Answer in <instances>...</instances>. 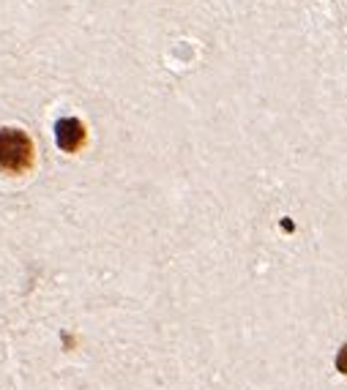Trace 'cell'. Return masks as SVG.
<instances>
[{"instance_id": "1", "label": "cell", "mask_w": 347, "mask_h": 390, "mask_svg": "<svg viewBox=\"0 0 347 390\" xmlns=\"http://www.w3.org/2000/svg\"><path fill=\"white\" fill-rule=\"evenodd\" d=\"M33 142L22 128H0V172L22 175L33 167Z\"/></svg>"}, {"instance_id": "2", "label": "cell", "mask_w": 347, "mask_h": 390, "mask_svg": "<svg viewBox=\"0 0 347 390\" xmlns=\"http://www.w3.org/2000/svg\"><path fill=\"white\" fill-rule=\"evenodd\" d=\"M55 142L63 153H77L85 142V126L77 118H60L55 123Z\"/></svg>"}, {"instance_id": "3", "label": "cell", "mask_w": 347, "mask_h": 390, "mask_svg": "<svg viewBox=\"0 0 347 390\" xmlns=\"http://www.w3.org/2000/svg\"><path fill=\"white\" fill-rule=\"evenodd\" d=\"M336 371H339V374H347V342H345V347L339 349V355H336Z\"/></svg>"}]
</instances>
